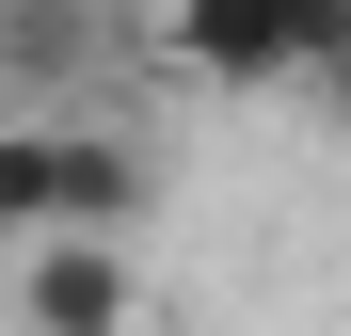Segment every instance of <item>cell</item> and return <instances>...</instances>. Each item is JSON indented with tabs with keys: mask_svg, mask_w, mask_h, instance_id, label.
I'll use <instances>...</instances> for the list:
<instances>
[{
	"mask_svg": "<svg viewBox=\"0 0 351 336\" xmlns=\"http://www.w3.org/2000/svg\"><path fill=\"white\" fill-rule=\"evenodd\" d=\"M96 65V16H64V0H48V16H0V80H16V96H48V112H64V80Z\"/></svg>",
	"mask_w": 351,
	"mask_h": 336,
	"instance_id": "4",
	"label": "cell"
},
{
	"mask_svg": "<svg viewBox=\"0 0 351 336\" xmlns=\"http://www.w3.org/2000/svg\"><path fill=\"white\" fill-rule=\"evenodd\" d=\"M176 65L192 80H319V96H351V0H208V16H176Z\"/></svg>",
	"mask_w": 351,
	"mask_h": 336,
	"instance_id": "2",
	"label": "cell"
},
{
	"mask_svg": "<svg viewBox=\"0 0 351 336\" xmlns=\"http://www.w3.org/2000/svg\"><path fill=\"white\" fill-rule=\"evenodd\" d=\"M144 256L128 240H64V256H16V336H144Z\"/></svg>",
	"mask_w": 351,
	"mask_h": 336,
	"instance_id": "3",
	"label": "cell"
},
{
	"mask_svg": "<svg viewBox=\"0 0 351 336\" xmlns=\"http://www.w3.org/2000/svg\"><path fill=\"white\" fill-rule=\"evenodd\" d=\"M160 192V160L112 112H0V256H64V240H128Z\"/></svg>",
	"mask_w": 351,
	"mask_h": 336,
	"instance_id": "1",
	"label": "cell"
}]
</instances>
